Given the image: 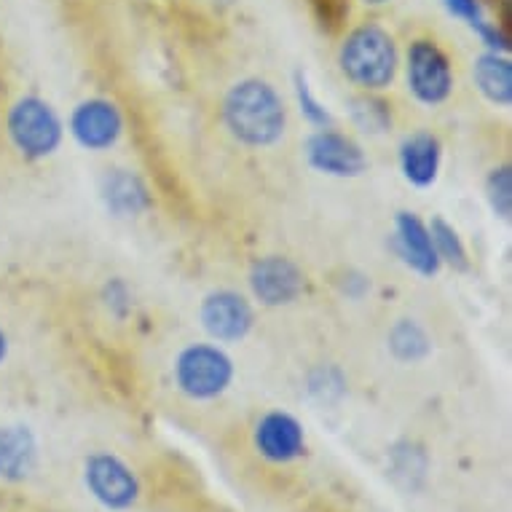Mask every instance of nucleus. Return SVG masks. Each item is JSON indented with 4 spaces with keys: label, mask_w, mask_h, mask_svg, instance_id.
<instances>
[{
    "label": "nucleus",
    "mask_w": 512,
    "mask_h": 512,
    "mask_svg": "<svg viewBox=\"0 0 512 512\" xmlns=\"http://www.w3.org/2000/svg\"><path fill=\"white\" fill-rule=\"evenodd\" d=\"M223 116L236 140L247 145L277 143L285 132V105L266 81L236 84L223 102Z\"/></svg>",
    "instance_id": "f257e3e1"
},
{
    "label": "nucleus",
    "mask_w": 512,
    "mask_h": 512,
    "mask_svg": "<svg viewBox=\"0 0 512 512\" xmlns=\"http://www.w3.org/2000/svg\"><path fill=\"white\" fill-rule=\"evenodd\" d=\"M341 68L357 86H389L397 73V49L392 35L376 25L357 27L341 46Z\"/></svg>",
    "instance_id": "f03ea898"
},
{
    "label": "nucleus",
    "mask_w": 512,
    "mask_h": 512,
    "mask_svg": "<svg viewBox=\"0 0 512 512\" xmlns=\"http://www.w3.org/2000/svg\"><path fill=\"white\" fill-rule=\"evenodd\" d=\"M9 137L30 159H43L57 151L62 140V124L57 113L38 97L19 100L9 113Z\"/></svg>",
    "instance_id": "7ed1b4c3"
},
{
    "label": "nucleus",
    "mask_w": 512,
    "mask_h": 512,
    "mask_svg": "<svg viewBox=\"0 0 512 512\" xmlns=\"http://www.w3.org/2000/svg\"><path fill=\"white\" fill-rule=\"evenodd\" d=\"M234 365L218 346L196 344L180 354L175 365L177 387L183 389L188 397L207 400V397L220 395L231 384Z\"/></svg>",
    "instance_id": "20e7f679"
},
{
    "label": "nucleus",
    "mask_w": 512,
    "mask_h": 512,
    "mask_svg": "<svg viewBox=\"0 0 512 512\" xmlns=\"http://www.w3.org/2000/svg\"><path fill=\"white\" fill-rule=\"evenodd\" d=\"M86 486L94 499L105 504L108 510H126L140 496V483H137L135 472L110 454H94L86 462Z\"/></svg>",
    "instance_id": "39448f33"
},
{
    "label": "nucleus",
    "mask_w": 512,
    "mask_h": 512,
    "mask_svg": "<svg viewBox=\"0 0 512 512\" xmlns=\"http://www.w3.org/2000/svg\"><path fill=\"white\" fill-rule=\"evenodd\" d=\"M408 84L413 94L427 105H437L451 94L454 76L451 65L432 41H416L408 49Z\"/></svg>",
    "instance_id": "423d86ee"
},
{
    "label": "nucleus",
    "mask_w": 512,
    "mask_h": 512,
    "mask_svg": "<svg viewBox=\"0 0 512 512\" xmlns=\"http://www.w3.org/2000/svg\"><path fill=\"white\" fill-rule=\"evenodd\" d=\"M202 322L207 333L218 341H239L250 333L252 309L239 293L218 290L204 298Z\"/></svg>",
    "instance_id": "0eeeda50"
},
{
    "label": "nucleus",
    "mask_w": 512,
    "mask_h": 512,
    "mask_svg": "<svg viewBox=\"0 0 512 512\" xmlns=\"http://www.w3.org/2000/svg\"><path fill=\"white\" fill-rule=\"evenodd\" d=\"M250 285L266 306H285L303 293V274L287 258L271 255L252 266Z\"/></svg>",
    "instance_id": "6e6552de"
},
{
    "label": "nucleus",
    "mask_w": 512,
    "mask_h": 512,
    "mask_svg": "<svg viewBox=\"0 0 512 512\" xmlns=\"http://www.w3.org/2000/svg\"><path fill=\"white\" fill-rule=\"evenodd\" d=\"M306 153H309L311 167L328 172V175L352 177L365 169V156H362L360 145L338 132H330V129H322L311 137Z\"/></svg>",
    "instance_id": "1a4fd4ad"
},
{
    "label": "nucleus",
    "mask_w": 512,
    "mask_h": 512,
    "mask_svg": "<svg viewBox=\"0 0 512 512\" xmlns=\"http://www.w3.org/2000/svg\"><path fill=\"white\" fill-rule=\"evenodd\" d=\"M70 129L84 148L102 151L116 143L121 135V113L108 100L81 102L73 113Z\"/></svg>",
    "instance_id": "9d476101"
},
{
    "label": "nucleus",
    "mask_w": 512,
    "mask_h": 512,
    "mask_svg": "<svg viewBox=\"0 0 512 512\" xmlns=\"http://www.w3.org/2000/svg\"><path fill=\"white\" fill-rule=\"evenodd\" d=\"M255 445L263 459L285 464L303 454L306 440H303L301 424L290 413H269L255 427Z\"/></svg>",
    "instance_id": "9b49d317"
},
{
    "label": "nucleus",
    "mask_w": 512,
    "mask_h": 512,
    "mask_svg": "<svg viewBox=\"0 0 512 512\" xmlns=\"http://www.w3.org/2000/svg\"><path fill=\"white\" fill-rule=\"evenodd\" d=\"M35 437L27 427H0V478L19 483L35 467Z\"/></svg>",
    "instance_id": "f8f14e48"
},
{
    "label": "nucleus",
    "mask_w": 512,
    "mask_h": 512,
    "mask_svg": "<svg viewBox=\"0 0 512 512\" xmlns=\"http://www.w3.org/2000/svg\"><path fill=\"white\" fill-rule=\"evenodd\" d=\"M397 239H400L403 258L411 263L413 269L421 271V274H435L437 266H440V258H437L429 228L413 212H400L397 215Z\"/></svg>",
    "instance_id": "ddd939ff"
},
{
    "label": "nucleus",
    "mask_w": 512,
    "mask_h": 512,
    "mask_svg": "<svg viewBox=\"0 0 512 512\" xmlns=\"http://www.w3.org/2000/svg\"><path fill=\"white\" fill-rule=\"evenodd\" d=\"M102 199L108 204V210L116 215H140L148 210V188L137 175L126 172V169H113L102 180Z\"/></svg>",
    "instance_id": "4468645a"
},
{
    "label": "nucleus",
    "mask_w": 512,
    "mask_h": 512,
    "mask_svg": "<svg viewBox=\"0 0 512 512\" xmlns=\"http://www.w3.org/2000/svg\"><path fill=\"white\" fill-rule=\"evenodd\" d=\"M400 167L413 185L435 183L437 167H440V143L424 132L408 137L400 145Z\"/></svg>",
    "instance_id": "2eb2a0df"
},
{
    "label": "nucleus",
    "mask_w": 512,
    "mask_h": 512,
    "mask_svg": "<svg viewBox=\"0 0 512 512\" xmlns=\"http://www.w3.org/2000/svg\"><path fill=\"white\" fill-rule=\"evenodd\" d=\"M475 84L496 105H510L512 100V65L499 51L483 54L475 62Z\"/></svg>",
    "instance_id": "dca6fc26"
},
{
    "label": "nucleus",
    "mask_w": 512,
    "mask_h": 512,
    "mask_svg": "<svg viewBox=\"0 0 512 512\" xmlns=\"http://www.w3.org/2000/svg\"><path fill=\"white\" fill-rule=\"evenodd\" d=\"M389 346H392V352L395 357L405 362L421 360L424 354L429 352V341L424 336V330L411 322V319H403V322H397L392 333H389Z\"/></svg>",
    "instance_id": "f3484780"
},
{
    "label": "nucleus",
    "mask_w": 512,
    "mask_h": 512,
    "mask_svg": "<svg viewBox=\"0 0 512 512\" xmlns=\"http://www.w3.org/2000/svg\"><path fill=\"white\" fill-rule=\"evenodd\" d=\"M429 236H432V244H435L437 258H443V261H448L456 269H467V252H464L462 242H459V234L445 220H432Z\"/></svg>",
    "instance_id": "a211bd4d"
},
{
    "label": "nucleus",
    "mask_w": 512,
    "mask_h": 512,
    "mask_svg": "<svg viewBox=\"0 0 512 512\" xmlns=\"http://www.w3.org/2000/svg\"><path fill=\"white\" fill-rule=\"evenodd\" d=\"M352 116L357 121L360 129L365 132H384L389 124H392V116H389V110L384 102H376V100H354V108H352Z\"/></svg>",
    "instance_id": "6ab92c4d"
},
{
    "label": "nucleus",
    "mask_w": 512,
    "mask_h": 512,
    "mask_svg": "<svg viewBox=\"0 0 512 512\" xmlns=\"http://www.w3.org/2000/svg\"><path fill=\"white\" fill-rule=\"evenodd\" d=\"M488 199L499 218H510L512 212V175L510 167H499L488 177Z\"/></svg>",
    "instance_id": "aec40b11"
},
{
    "label": "nucleus",
    "mask_w": 512,
    "mask_h": 512,
    "mask_svg": "<svg viewBox=\"0 0 512 512\" xmlns=\"http://www.w3.org/2000/svg\"><path fill=\"white\" fill-rule=\"evenodd\" d=\"M445 6L451 14L456 17L467 19L472 27H478L483 22V14H480V3L478 0H445Z\"/></svg>",
    "instance_id": "412c9836"
},
{
    "label": "nucleus",
    "mask_w": 512,
    "mask_h": 512,
    "mask_svg": "<svg viewBox=\"0 0 512 512\" xmlns=\"http://www.w3.org/2000/svg\"><path fill=\"white\" fill-rule=\"evenodd\" d=\"M298 97H301L303 110H306V116H309L311 121H317V124H328V113L319 108V102L311 97L309 86H306V81H303V78H298Z\"/></svg>",
    "instance_id": "4be33fe9"
},
{
    "label": "nucleus",
    "mask_w": 512,
    "mask_h": 512,
    "mask_svg": "<svg viewBox=\"0 0 512 512\" xmlns=\"http://www.w3.org/2000/svg\"><path fill=\"white\" fill-rule=\"evenodd\" d=\"M6 352H9V341H6V333L0 330V362L6 360Z\"/></svg>",
    "instance_id": "5701e85b"
},
{
    "label": "nucleus",
    "mask_w": 512,
    "mask_h": 512,
    "mask_svg": "<svg viewBox=\"0 0 512 512\" xmlns=\"http://www.w3.org/2000/svg\"><path fill=\"white\" fill-rule=\"evenodd\" d=\"M368 3H384V0H368Z\"/></svg>",
    "instance_id": "b1692460"
}]
</instances>
